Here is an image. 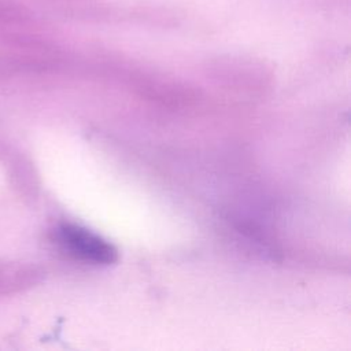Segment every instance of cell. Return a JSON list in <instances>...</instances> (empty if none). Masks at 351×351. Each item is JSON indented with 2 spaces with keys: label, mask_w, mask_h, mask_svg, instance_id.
Here are the masks:
<instances>
[{
  "label": "cell",
  "mask_w": 351,
  "mask_h": 351,
  "mask_svg": "<svg viewBox=\"0 0 351 351\" xmlns=\"http://www.w3.org/2000/svg\"><path fill=\"white\" fill-rule=\"evenodd\" d=\"M58 240L69 254L92 263H112L117 250L100 236L77 225H62L58 229Z\"/></svg>",
  "instance_id": "cell-1"
},
{
  "label": "cell",
  "mask_w": 351,
  "mask_h": 351,
  "mask_svg": "<svg viewBox=\"0 0 351 351\" xmlns=\"http://www.w3.org/2000/svg\"><path fill=\"white\" fill-rule=\"evenodd\" d=\"M33 273L29 267L16 266L12 263H0V295L11 293L25 288Z\"/></svg>",
  "instance_id": "cell-2"
}]
</instances>
